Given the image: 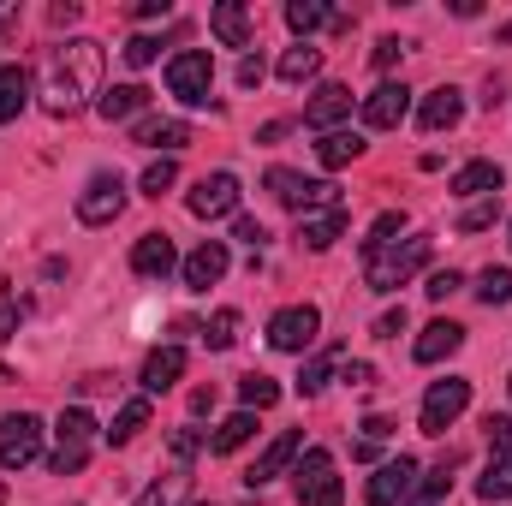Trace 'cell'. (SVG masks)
<instances>
[{"label":"cell","instance_id":"obj_33","mask_svg":"<svg viewBox=\"0 0 512 506\" xmlns=\"http://www.w3.org/2000/svg\"><path fill=\"white\" fill-rule=\"evenodd\" d=\"M477 495L483 501H507L512 495V459H489V471L477 477Z\"/></svg>","mask_w":512,"mask_h":506},{"label":"cell","instance_id":"obj_56","mask_svg":"<svg viewBox=\"0 0 512 506\" xmlns=\"http://www.w3.org/2000/svg\"><path fill=\"white\" fill-rule=\"evenodd\" d=\"M0 381H12V370H0Z\"/></svg>","mask_w":512,"mask_h":506},{"label":"cell","instance_id":"obj_57","mask_svg":"<svg viewBox=\"0 0 512 506\" xmlns=\"http://www.w3.org/2000/svg\"><path fill=\"white\" fill-rule=\"evenodd\" d=\"M507 387H512V376H507Z\"/></svg>","mask_w":512,"mask_h":506},{"label":"cell","instance_id":"obj_42","mask_svg":"<svg viewBox=\"0 0 512 506\" xmlns=\"http://www.w3.org/2000/svg\"><path fill=\"white\" fill-rule=\"evenodd\" d=\"M459 286H465V280H459V274H453V268H435V274H429V286H423V292H429V298H435V304H441V298H453V292H459Z\"/></svg>","mask_w":512,"mask_h":506},{"label":"cell","instance_id":"obj_37","mask_svg":"<svg viewBox=\"0 0 512 506\" xmlns=\"http://www.w3.org/2000/svg\"><path fill=\"white\" fill-rule=\"evenodd\" d=\"M203 340H209L215 352H227V346L239 340V310H215V316H209V328H203Z\"/></svg>","mask_w":512,"mask_h":506},{"label":"cell","instance_id":"obj_15","mask_svg":"<svg viewBox=\"0 0 512 506\" xmlns=\"http://www.w3.org/2000/svg\"><path fill=\"white\" fill-rule=\"evenodd\" d=\"M340 120H352V90H346V84H322V90L310 96V108H304V126L334 131Z\"/></svg>","mask_w":512,"mask_h":506},{"label":"cell","instance_id":"obj_16","mask_svg":"<svg viewBox=\"0 0 512 506\" xmlns=\"http://www.w3.org/2000/svg\"><path fill=\"white\" fill-rule=\"evenodd\" d=\"M221 274H227V245H221V239H203L197 251L185 256V286H191V292H209Z\"/></svg>","mask_w":512,"mask_h":506},{"label":"cell","instance_id":"obj_27","mask_svg":"<svg viewBox=\"0 0 512 506\" xmlns=\"http://www.w3.org/2000/svg\"><path fill=\"white\" fill-rule=\"evenodd\" d=\"M316 72H322V48H310V42H298V48L280 54V78L286 84H310Z\"/></svg>","mask_w":512,"mask_h":506},{"label":"cell","instance_id":"obj_24","mask_svg":"<svg viewBox=\"0 0 512 506\" xmlns=\"http://www.w3.org/2000/svg\"><path fill=\"white\" fill-rule=\"evenodd\" d=\"M143 108H149V90H143V84H114V90H102V102H96L102 120H131V114H143Z\"/></svg>","mask_w":512,"mask_h":506},{"label":"cell","instance_id":"obj_14","mask_svg":"<svg viewBox=\"0 0 512 506\" xmlns=\"http://www.w3.org/2000/svg\"><path fill=\"white\" fill-rule=\"evenodd\" d=\"M173 262H179V251H173V239H167V233H143V239L131 245V268H137L143 280H167V274H173Z\"/></svg>","mask_w":512,"mask_h":506},{"label":"cell","instance_id":"obj_49","mask_svg":"<svg viewBox=\"0 0 512 506\" xmlns=\"http://www.w3.org/2000/svg\"><path fill=\"white\" fill-rule=\"evenodd\" d=\"M393 435V417H364V441H387Z\"/></svg>","mask_w":512,"mask_h":506},{"label":"cell","instance_id":"obj_12","mask_svg":"<svg viewBox=\"0 0 512 506\" xmlns=\"http://www.w3.org/2000/svg\"><path fill=\"white\" fill-rule=\"evenodd\" d=\"M298 453H304V435H298V429L274 435V441H268V453H262V459H256L251 471H245V483H251V489H262V483H274V477H280V471H286V465H292Z\"/></svg>","mask_w":512,"mask_h":506},{"label":"cell","instance_id":"obj_23","mask_svg":"<svg viewBox=\"0 0 512 506\" xmlns=\"http://www.w3.org/2000/svg\"><path fill=\"white\" fill-rule=\"evenodd\" d=\"M358 155H364V137H358V131H328V137L316 143V161H322L328 173H340V167H352Z\"/></svg>","mask_w":512,"mask_h":506},{"label":"cell","instance_id":"obj_28","mask_svg":"<svg viewBox=\"0 0 512 506\" xmlns=\"http://www.w3.org/2000/svg\"><path fill=\"white\" fill-rule=\"evenodd\" d=\"M54 435H60V447H90V435H96V417H90L84 405H72V411H60Z\"/></svg>","mask_w":512,"mask_h":506},{"label":"cell","instance_id":"obj_2","mask_svg":"<svg viewBox=\"0 0 512 506\" xmlns=\"http://www.w3.org/2000/svg\"><path fill=\"white\" fill-rule=\"evenodd\" d=\"M429 251H435L429 239H405V245H387L382 256H370V262H364L370 292H399V286H405V280L429 262Z\"/></svg>","mask_w":512,"mask_h":506},{"label":"cell","instance_id":"obj_13","mask_svg":"<svg viewBox=\"0 0 512 506\" xmlns=\"http://www.w3.org/2000/svg\"><path fill=\"white\" fill-rule=\"evenodd\" d=\"M411 477H417V459H405V453H399V459H387L382 471L370 477V489H364V495H370V506H393V501H405V495H411Z\"/></svg>","mask_w":512,"mask_h":506},{"label":"cell","instance_id":"obj_25","mask_svg":"<svg viewBox=\"0 0 512 506\" xmlns=\"http://www.w3.org/2000/svg\"><path fill=\"white\" fill-rule=\"evenodd\" d=\"M30 108V72L24 66H0V120H18Z\"/></svg>","mask_w":512,"mask_h":506},{"label":"cell","instance_id":"obj_29","mask_svg":"<svg viewBox=\"0 0 512 506\" xmlns=\"http://www.w3.org/2000/svg\"><path fill=\"white\" fill-rule=\"evenodd\" d=\"M143 423H149V393H137V399H126V405H120V417H114L108 441H114V447H126V441L137 435V429H143Z\"/></svg>","mask_w":512,"mask_h":506},{"label":"cell","instance_id":"obj_45","mask_svg":"<svg viewBox=\"0 0 512 506\" xmlns=\"http://www.w3.org/2000/svg\"><path fill=\"white\" fill-rule=\"evenodd\" d=\"M376 334H382V340H399V334H405V304L387 310V316H376Z\"/></svg>","mask_w":512,"mask_h":506},{"label":"cell","instance_id":"obj_8","mask_svg":"<svg viewBox=\"0 0 512 506\" xmlns=\"http://www.w3.org/2000/svg\"><path fill=\"white\" fill-rule=\"evenodd\" d=\"M185 209H191L197 221H221V215H233V209H239V179H233V173H203L197 191L185 197Z\"/></svg>","mask_w":512,"mask_h":506},{"label":"cell","instance_id":"obj_6","mask_svg":"<svg viewBox=\"0 0 512 506\" xmlns=\"http://www.w3.org/2000/svg\"><path fill=\"white\" fill-rule=\"evenodd\" d=\"M292 483H298V501L304 506H340V477H334V459H328L322 447H310V453L298 459Z\"/></svg>","mask_w":512,"mask_h":506},{"label":"cell","instance_id":"obj_5","mask_svg":"<svg viewBox=\"0 0 512 506\" xmlns=\"http://www.w3.org/2000/svg\"><path fill=\"white\" fill-rule=\"evenodd\" d=\"M36 453H42V423L30 411L0 417V471H24Z\"/></svg>","mask_w":512,"mask_h":506},{"label":"cell","instance_id":"obj_10","mask_svg":"<svg viewBox=\"0 0 512 506\" xmlns=\"http://www.w3.org/2000/svg\"><path fill=\"white\" fill-rule=\"evenodd\" d=\"M364 126L370 131H393V126H405V114H411V90L405 84H382V90H370L364 96Z\"/></svg>","mask_w":512,"mask_h":506},{"label":"cell","instance_id":"obj_31","mask_svg":"<svg viewBox=\"0 0 512 506\" xmlns=\"http://www.w3.org/2000/svg\"><path fill=\"white\" fill-rule=\"evenodd\" d=\"M185 489H191V477H185V471H173V477L149 483V489L137 495V506H179V501H185Z\"/></svg>","mask_w":512,"mask_h":506},{"label":"cell","instance_id":"obj_53","mask_svg":"<svg viewBox=\"0 0 512 506\" xmlns=\"http://www.w3.org/2000/svg\"><path fill=\"white\" fill-rule=\"evenodd\" d=\"M274 137H286V120H268V126L256 131V143H274Z\"/></svg>","mask_w":512,"mask_h":506},{"label":"cell","instance_id":"obj_3","mask_svg":"<svg viewBox=\"0 0 512 506\" xmlns=\"http://www.w3.org/2000/svg\"><path fill=\"white\" fill-rule=\"evenodd\" d=\"M209 84H215V54L209 48H185L167 60V90L185 108H209Z\"/></svg>","mask_w":512,"mask_h":506},{"label":"cell","instance_id":"obj_32","mask_svg":"<svg viewBox=\"0 0 512 506\" xmlns=\"http://www.w3.org/2000/svg\"><path fill=\"white\" fill-rule=\"evenodd\" d=\"M393 233H405V215H399V209H387V215H376V227H370V239H364V262H370V256H382L387 245H399Z\"/></svg>","mask_w":512,"mask_h":506},{"label":"cell","instance_id":"obj_51","mask_svg":"<svg viewBox=\"0 0 512 506\" xmlns=\"http://www.w3.org/2000/svg\"><path fill=\"white\" fill-rule=\"evenodd\" d=\"M346 381H352V387H370L376 370H370V364H346Z\"/></svg>","mask_w":512,"mask_h":506},{"label":"cell","instance_id":"obj_22","mask_svg":"<svg viewBox=\"0 0 512 506\" xmlns=\"http://www.w3.org/2000/svg\"><path fill=\"white\" fill-rule=\"evenodd\" d=\"M209 24H215V36H221L227 48H245V42H251V12H245L239 0H221V6L209 12Z\"/></svg>","mask_w":512,"mask_h":506},{"label":"cell","instance_id":"obj_20","mask_svg":"<svg viewBox=\"0 0 512 506\" xmlns=\"http://www.w3.org/2000/svg\"><path fill=\"white\" fill-rule=\"evenodd\" d=\"M179 376H185V346H161V352H149V364H143V393H167Z\"/></svg>","mask_w":512,"mask_h":506},{"label":"cell","instance_id":"obj_39","mask_svg":"<svg viewBox=\"0 0 512 506\" xmlns=\"http://www.w3.org/2000/svg\"><path fill=\"white\" fill-rule=\"evenodd\" d=\"M173 179H179V167H173V155H161V161H149V167H143V197H161V191H173Z\"/></svg>","mask_w":512,"mask_h":506},{"label":"cell","instance_id":"obj_52","mask_svg":"<svg viewBox=\"0 0 512 506\" xmlns=\"http://www.w3.org/2000/svg\"><path fill=\"white\" fill-rule=\"evenodd\" d=\"M137 18H167V0H137Z\"/></svg>","mask_w":512,"mask_h":506},{"label":"cell","instance_id":"obj_38","mask_svg":"<svg viewBox=\"0 0 512 506\" xmlns=\"http://www.w3.org/2000/svg\"><path fill=\"white\" fill-rule=\"evenodd\" d=\"M239 399H245V411H268V405L280 399V387H274L268 376H245L239 381Z\"/></svg>","mask_w":512,"mask_h":506},{"label":"cell","instance_id":"obj_44","mask_svg":"<svg viewBox=\"0 0 512 506\" xmlns=\"http://www.w3.org/2000/svg\"><path fill=\"white\" fill-rule=\"evenodd\" d=\"M233 239H245L251 251H262V239H268V233H262V221H251V215H239V221H233Z\"/></svg>","mask_w":512,"mask_h":506},{"label":"cell","instance_id":"obj_36","mask_svg":"<svg viewBox=\"0 0 512 506\" xmlns=\"http://www.w3.org/2000/svg\"><path fill=\"white\" fill-rule=\"evenodd\" d=\"M501 221V197H477L465 215H459V233H483V227H495Z\"/></svg>","mask_w":512,"mask_h":506},{"label":"cell","instance_id":"obj_46","mask_svg":"<svg viewBox=\"0 0 512 506\" xmlns=\"http://www.w3.org/2000/svg\"><path fill=\"white\" fill-rule=\"evenodd\" d=\"M262 72H268V66H262V54L239 60V90H256V84H262Z\"/></svg>","mask_w":512,"mask_h":506},{"label":"cell","instance_id":"obj_9","mask_svg":"<svg viewBox=\"0 0 512 506\" xmlns=\"http://www.w3.org/2000/svg\"><path fill=\"white\" fill-rule=\"evenodd\" d=\"M465 405H471V381H459V376L435 381L429 399H423V435H447V423H453Z\"/></svg>","mask_w":512,"mask_h":506},{"label":"cell","instance_id":"obj_18","mask_svg":"<svg viewBox=\"0 0 512 506\" xmlns=\"http://www.w3.org/2000/svg\"><path fill=\"white\" fill-rule=\"evenodd\" d=\"M459 114H465V96L447 84V90H429V96H423L417 126H423V131H453V126H459Z\"/></svg>","mask_w":512,"mask_h":506},{"label":"cell","instance_id":"obj_17","mask_svg":"<svg viewBox=\"0 0 512 506\" xmlns=\"http://www.w3.org/2000/svg\"><path fill=\"white\" fill-rule=\"evenodd\" d=\"M459 346H465V328H459V322H429V328L417 334L411 358H417V364H441V358H453Z\"/></svg>","mask_w":512,"mask_h":506},{"label":"cell","instance_id":"obj_35","mask_svg":"<svg viewBox=\"0 0 512 506\" xmlns=\"http://www.w3.org/2000/svg\"><path fill=\"white\" fill-rule=\"evenodd\" d=\"M477 298H483V304H507L512 298V268H483V274H477Z\"/></svg>","mask_w":512,"mask_h":506},{"label":"cell","instance_id":"obj_26","mask_svg":"<svg viewBox=\"0 0 512 506\" xmlns=\"http://www.w3.org/2000/svg\"><path fill=\"white\" fill-rule=\"evenodd\" d=\"M251 435H256V411H233V417L209 435V453H239Z\"/></svg>","mask_w":512,"mask_h":506},{"label":"cell","instance_id":"obj_30","mask_svg":"<svg viewBox=\"0 0 512 506\" xmlns=\"http://www.w3.org/2000/svg\"><path fill=\"white\" fill-rule=\"evenodd\" d=\"M334 364H340V346H328V352H316L304 370H298V393H322L328 376H334Z\"/></svg>","mask_w":512,"mask_h":506},{"label":"cell","instance_id":"obj_19","mask_svg":"<svg viewBox=\"0 0 512 506\" xmlns=\"http://www.w3.org/2000/svg\"><path fill=\"white\" fill-rule=\"evenodd\" d=\"M501 167L495 161H465L459 173H453V197H501Z\"/></svg>","mask_w":512,"mask_h":506},{"label":"cell","instance_id":"obj_4","mask_svg":"<svg viewBox=\"0 0 512 506\" xmlns=\"http://www.w3.org/2000/svg\"><path fill=\"white\" fill-rule=\"evenodd\" d=\"M120 209H126V179L120 173H96L78 191V221L84 227H108V221H120Z\"/></svg>","mask_w":512,"mask_h":506},{"label":"cell","instance_id":"obj_7","mask_svg":"<svg viewBox=\"0 0 512 506\" xmlns=\"http://www.w3.org/2000/svg\"><path fill=\"white\" fill-rule=\"evenodd\" d=\"M316 328H322L316 304H292V310H280V316L268 322V346H274V352H310V346H316Z\"/></svg>","mask_w":512,"mask_h":506},{"label":"cell","instance_id":"obj_48","mask_svg":"<svg viewBox=\"0 0 512 506\" xmlns=\"http://www.w3.org/2000/svg\"><path fill=\"white\" fill-rule=\"evenodd\" d=\"M197 447H203V435H197V429H173V453H179V459H191Z\"/></svg>","mask_w":512,"mask_h":506},{"label":"cell","instance_id":"obj_50","mask_svg":"<svg viewBox=\"0 0 512 506\" xmlns=\"http://www.w3.org/2000/svg\"><path fill=\"white\" fill-rule=\"evenodd\" d=\"M12 334H18V310H12V304H0V346H6Z\"/></svg>","mask_w":512,"mask_h":506},{"label":"cell","instance_id":"obj_54","mask_svg":"<svg viewBox=\"0 0 512 506\" xmlns=\"http://www.w3.org/2000/svg\"><path fill=\"white\" fill-rule=\"evenodd\" d=\"M411 506H435V495H429V489H417V495H411Z\"/></svg>","mask_w":512,"mask_h":506},{"label":"cell","instance_id":"obj_47","mask_svg":"<svg viewBox=\"0 0 512 506\" xmlns=\"http://www.w3.org/2000/svg\"><path fill=\"white\" fill-rule=\"evenodd\" d=\"M399 54H405V42H399V36H387V42H376V66H399Z\"/></svg>","mask_w":512,"mask_h":506},{"label":"cell","instance_id":"obj_21","mask_svg":"<svg viewBox=\"0 0 512 506\" xmlns=\"http://www.w3.org/2000/svg\"><path fill=\"white\" fill-rule=\"evenodd\" d=\"M131 137H137L143 149H161V155H173V149H185V143H191V126H185V120H143Z\"/></svg>","mask_w":512,"mask_h":506},{"label":"cell","instance_id":"obj_1","mask_svg":"<svg viewBox=\"0 0 512 506\" xmlns=\"http://www.w3.org/2000/svg\"><path fill=\"white\" fill-rule=\"evenodd\" d=\"M90 96H102V42L78 36V42H66V48L54 54V78H48L42 108H48L54 120H72Z\"/></svg>","mask_w":512,"mask_h":506},{"label":"cell","instance_id":"obj_43","mask_svg":"<svg viewBox=\"0 0 512 506\" xmlns=\"http://www.w3.org/2000/svg\"><path fill=\"white\" fill-rule=\"evenodd\" d=\"M155 54H161V42H155V36H131V42H126V66H149Z\"/></svg>","mask_w":512,"mask_h":506},{"label":"cell","instance_id":"obj_55","mask_svg":"<svg viewBox=\"0 0 512 506\" xmlns=\"http://www.w3.org/2000/svg\"><path fill=\"white\" fill-rule=\"evenodd\" d=\"M501 42H512V18H507V24H501Z\"/></svg>","mask_w":512,"mask_h":506},{"label":"cell","instance_id":"obj_34","mask_svg":"<svg viewBox=\"0 0 512 506\" xmlns=\"http://www.w3.org/2000/svg\"><path fill=\"white\" fill-rule=\"evenodd\" d=\"M328 18H334V12H328L322 0H292V6H286V24H292L298 36H310V30H316V24H328Z\"/></svg>","mask_w":512,"mask_h":506},{"label":"cell","instance_id":"obj_11","mask_svg":"<svg viewBox=\"0 0 512 506\" xmlns=\"http://www.w3.org/2000/svg\"><path fill=\"white\" fill-rule=\"evenodd\" d=\"M340 233H346V203H328V209H304L298 215V245H310V251H328Z\"/></svg>","mask_w":512,"mask_h":506},{"label":"cell","instance_id":"obj_41","mask_svg":"<svg viewBox=\"0 0 512 506\" xmlns=\"http://www.w3.org/2000/svg\"><path fill=\"white\" fill-rule=\"evenodd\" d=\"M483 429H489V447H495V459H512V417H489Z\"/></svg>","mask_w":512,"mask_h":506},{"label":"cell","instance_id":"obj_40","mask_svg":"<svg viewBox=\"0 0 512 506\" xmlns=\"http://www.w3.org/2000/svg\"><path fill=\"white\" fill-rule=\"evenodd\" d=\"M84 459H90V447H60V453L48 459V471H54V477H72V471H84Z\"/></svg>","mask_w":512,"mask_h":506}]
</instances>
